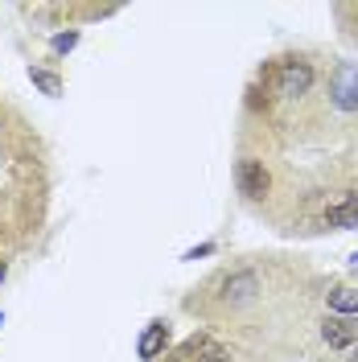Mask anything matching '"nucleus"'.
Masks as SVG:
<instances>
[{"label": "nucleus", "instance_id": "nucleus-1", "mask_svg": "<svg viewBox=\"0 0 358 362\" xmlns=\"http://www.w3.org/2000/svg\"><path fill=\"white\" fill-rule=\"evenodd\" d=\"M313 62L305 58H276L272 66H264L260 83H264V95L276 99V103H301L309 90H313Z\"/></svg>", "mask_w": 358, "mask_h": 362}, {"label": "nucleus", "instance_id": "nucleus-2", "mask_svg": "<svg viewBox=\"0 0 358 362\" xmlns=\"http://www.w3.org/2000/svg\"><path fill=\"white\" fill-rule=\"evenodd\" d=\"M317 341H321V350H330V354H350L358 346V317L325 313L317 321Z\"/></svg>", "mask_w": 358, "mask_h": 362}, {"label": "nucleus", "instance_id": "nucleus-3", "mask_svg": "<svg viewBox=\"0 0 358 362\" xmlns=\"http://www.w3.org/2000/svg\"><path fill=\"white\" fill-rule=\"evenodd\" d=\"M235 189L247 202H264L272 194V173L260 157H239L235 160Z\"/></svg>", "mask_w": 358, "mask_h": 362}, {"label": "nucleus", "instance_id": "nucleus-4", "mask_svg": "<svg viewBox=\"0 0 358 362\" xmlns=\"http://www.w3.org/2000/svg\"><path fill=\"white\" fill-rule=\"evenodd\" d=\"M173 358L178 362H235V354H231V346H223L214 334H190V338L178 346Z\"/></svg>", "mask_w": 358, "mask_h": 362}, {"label": "nucleus", "instance_id": "nucleus-5", "mask_svg": "<svg viewBox=\"0 0 358 362\" xmlns=\"http://www.w3.org/2000/svg\"><path fill=\"white\" fill-rule=\"evenodd\" d=\"M321 300L337 317H358V284H330Z\"/></svg>", "mask_w": 358, "mask_h": 362}, {"label": "nucleus", "instance_id": "nucleus-6", "mask_svg": "<svg viewBox=\"0 0 358 362\" xmlns=\"http://www.w3.org/2000/svg\"><path fill=\"white\" fill-rule=\"evenodd\" d=\"M169 346V321H149V329L140 334V346H136V354L144 362H153Z\"/></svg>", "mask_w": 358, "mask_h": 362}, {"label": "nucleus", "instance_id": "nucleus-7", "mask_svg": "<svg viewBox=\"0 0 358 362\" xmlns=\"http://www.w3.org/2000/svg\"><path fill=\"white\" fill-rule=\"evenodd\" d=\"M29 78H33V83L45 90V95H62V83H58L54 74H45V70H29Z\"/></svg>", "mask_w": 358, "mask_h": 362}, {"label": "nucleus", "instance_id": "nucleus-8", "mask_svg": "<svg viewBox=\"0 0 358 362\" xmlns=\"http://www.w3.org/2000/svg\"><path fill=\"white\" fill-rule=\"evenodd\" d=\"M74 42H79V33H58V37H54V49L67 54V49H74Z\"/></svg>", "mask_w": 358, "mask_h": 362}, {"label": "nucleus", "instance_id": "nucleus-9", "mask_svg": "<svg viewBox=\"0 0 358 362\" xmlns=\"http://www.w3.org/2000/svg\"><path fill=\"white\" fill-rule=\"evenodd\" d=\"M350 276H354V280H358V251H354V255H350Z\"/></svg>", "mask_w": 358, "mask_h": 362}, {"label": "nucleus", "instance_id": "nucleus-10", "mask_svg": "<svg viewBox=\"0 0 358 362\" xmlns=\"http://www.w3.org/2000/svg\"><path fill=\"white\" fill-rule=\"evenodd\" d=\"M346 362H358V346H354V350H350V354H346Z\"/></svg>", "mask_w": 358, "mask_h": 362}, {"label": "nucleus", "instance_id": "nucleus-11", "mask_svg": "<svg viewBox=\"0 0 358 362\" xmlns=\"http://www.w3.org/2000/svg\"><path fill=\"white\" fill-rule=\"evenodd\" d=\"M0 280H4V259H0Z\"/></svg>", "mask_w": 358, "mask_h": 362}]
</instances>
